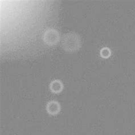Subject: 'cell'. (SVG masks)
<instances>
[{
    "label": "cell",
    "mask_w": 135,
    "mask_h": 135,
    "mask_svg": "<svg viewBox=\"0 0 135 135\" xmlns=\"http://www.w3.org/2000/svg\"><path fill=\"white\" fill-rule=\"evenodd\" d=\"M47 112L49 114L55 115L58 114L60 110V106L58 102L55 101H51L47 104L46 107Z\"/></svg>",
    "instance_id": "7a4b0ae2"
},
{
    "label": "cell",
    "mask_w": 135,
    "mask_h": 135,
    "mask_svg": "<svg viewBox=\"0 0 135 135\" xmlns=\"http://www.w3.org/2000/svg\"><path fill=\"white\" fill-rule=\"evenodd\" d=\"M50 88L53 93L58 94L63 90V85L60 80H55L52 81L50 84Z\"/></svg>",
    "instance_id": "3957f363"
},
{
    "label": "cell",
    "mask_w": 135,
    "mask_h": 135,
    "mask_svg": "<svg viewBox=\"0 0 135 135\" xmlns=\"http://www.w3.org/2000/svg\"><path fill=\"white\" fill-rule=\"evenodd\" d=\"M69 49L71 51H75L79 49L81 46V42L79 37L76 34H71L68 37Z\"/></svg>",
    "instance_id": "6da1fadb"
},
{
    "label": "cell",
    "mask_w": 135,
    "mask_h": 135,
    "mask_svg": "<svg viewBox=\"0 0 135 135\" xmlns=\"http://www.w3.org/2000/svg\"><path fill=\"white\" fill-rule=\"evenodd\" d=\"M100 54L102 57H103L104 58H107L110 56V55H111V51H110V50L108 48H104L102 50Z\"/></svg>",
    "instance_id": "277c9868"
}]
</instances>
